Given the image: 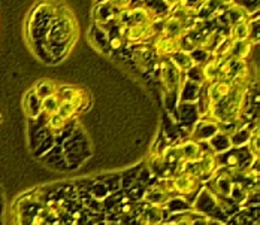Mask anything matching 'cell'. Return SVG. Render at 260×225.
I'll list each match as a JSON object with an SVG mask.
<instances>
[{"instance_id":"1","label":"cell","mask_w":260,"mask_h":225,"mask_svg":"<svg viewBox=\"0 0 260 225\" xmlns=\"http://www.w3.org/2000/svg\"><path fill=\"white\" fill-rule=\"evenodd\" d=\"M171 191L174 197H178L184 200L187 204H193L194 199L204 188V182L199 177H194L191 175H187L184 172H177L171 177H168Z\"/></svg>"},{"instance_id":"2","label":"cell","mask_w":260,"mask_h":225,"mask_svg":"<svg viewBox=\"0 0 260 225\" xmlns=\"http://www.w3.org/2000/svg\"><path fill=\"white\" fill-rule=\"evenodd\" d=\"M158 78L163 85V90L169 97H174L175 103L180 104V94H181L182 84H184V73H181L169 58H161L158 61Z\"/></svg>"},{"instance_id":"3","label":"cell","mask_w":260,"mask_h":225,"mask_svg":"<svg viewBox=\"0 0 260 225\" xmlns=\"http://www.w3.org/2000/svg\"><path fill=\"white\" fill-rule=\"evenodd\" d=\"M256 158L250 154V151L247 149V146L231 148L229 151L217 155L218 169H224V170L232 172V173L250 169V166H251V163Z\"/></svg>"},{"instance_id":"4","label":"cell","mask_w":260,"mask_h":225,"mask_svg":"<svg viewBox=\"0 0 260 225\" xmlns=\"http://www.w3.org/2000/svg\"><path fill=\"white\" fill-rule=\"evenodd\" d=\"M191 209L201 215H204L205 218H208L211 221H226V215L223 213V210L220 209L218 206V201L217 197L214 194H211L208 190L204 186L201 190V193L198 194V197L194 199L193 204H191Z\"/></svg>"},{"instance_id":"5","label":"cell","mask_w":260,"mask_h":225,"mask_svg":"<svg viewBox=\"0 0 260 225\" xmlns=\"http://www.w3.org/2000/svg\"><path fill=\"white\" fill-rule=\"evenodd\" d=\"M175 199L168 179H158L156 183L148 185L144 191L142 196V203L153 206V207H158V209H166V206L169 204V201Z\"/></svg>"},{"instance_id":"6","label":"cell","mask_w":260,"mask_h":225,"mask_svg":"<svg viewBox=\"0 0 260 225\" xmlns=\"http://www.w3.org/2000/svg\"><path fill=\"white\" fill-rule=\"evenodd\" d=\"M235 177L231 172L224 169H218L217 173L212 176L207 182L205 188L208 190L211 194H214L218 199L223 200H231V194L234 190Z\"/></svg>"},{"instance_id":"7","label":"cell","mask_w":260,"mask_h":225,"mask_svg":"<svg viewBox=\"0 0 260 225\" xmlns=\"http://www.w3.org/2000/svg\"><path fill=\"white\" fill-rule=\"evenodd\" d=\"M205 91H207V97L209 101V107L221 103L223 100L228 99V96L232 93L234 90V82L224 81V79H217L209 85H204Z\"/></svg>"},{"instance_id":"8","label":"cell","mask_w":260,"mask_h":225,"mask_svg":"<svg viewBox=\"0 0 260 225\" xmlns=\"http://www.w3.org/2000/svg\"><path fill=\"white\" fill-rule=\"evenodd\" d=\"M163 221H166V210L165 209H158L153 207L148 204L142 203V207L138 213V216L135 218V221L132 222L133 225H158Z\"/></svg>"},{"instance_id":"9","label":"cell","mask_w":260,"mask_h":225,"mask_svg":"<svg viewBox=\"0 0 260 225\" xmlns=\"http://www.w3.org/2000/svg\"><path fill=\"white\" fill-rule=\"evenodd\" d=\"M181 50L180 41L174 38H168L163 34H157L153 42V52L160 58H169L172 54Z\"/></svg>"},{"instance_id":"10","label":"cell","mask_w":260,"mask_h":225,"mask_svg":"<svg viewBox=\"0 0 260 225\" xmlns=\"http://www.w3.org/2000/svg\"><path fill=\"white\" fill-rule=\"evenodd\" d=\"M178 146H180V151H181L182 163L184 161L193 163V161H198L202 157V154L208 148V143L196 142L193 139H187L185 142L180 143Z\"/></svg>"},{"instance_id":"11","label":"cell","mask_w":260,"mask_h":225,"mask_svg":"<svg viewBox=\"0 0 260 225\" xmlns=\"http://www.w3.org/2000/svg\"><path fill=\"white\" fill-rule=\"evenodd\" d=\"M251 27H253V21L250 20V17H245L234 25H231V31L228 38L232 42H247L251 39Z\"/></svg>"},{"instance_id":"12","label":"cell","mask_w":260,"mask_h":225,"mask_svg":"<svg viewBox=\"0 0 260 225\" xmlns=\"http://www.w3.org/2000/svg\"><path fill=\"white\" fill-rule=\"evenodd\" d=\"M199 167H201V173H202V180L204 183L208 182L212 176L217 173L218 170V164H217V155L209 149V146L202 154V157L198 160Z\"/></svg>"},{"instance_id":"13","label":"cell","mask_w":260,"mask_h":225,"mask_svg":"<svg viewBox=\"0 0 260 225\" xmlns=\"http://www.w3.org/2000/svg\"><path fill=\"white\" fill-rule=\"evenodd\" d=\"M217 133H218L217 123L207 120V118H202L194 125V130H193V134L190 139H193L196 142H205V140H209Z\"/></svg>"},{"instance_id":"14","label":"cell","mask_w":260,"mask_h":225,"mask_svg":"<svg viewBox=\"0 0 260 225\" xmlns=\"http://www.w3.org/2000/svg\"><path fill=\"white\" fill-rule=\"evenodd\" d=\"M218 66L220 61L215 60L212 55H209L207 61H204L201 64V72H202V79H204V85H209L214 81L218 79Z\"/></svg>"},{"instance_id":"15","label":"cell","mask_w":260,"mask_h":225,"mask_svg":"<svg viewBox=\"0 0 260 225\" xmlns=\"http://www.w3.org/2000/svg\"><path fill=\"white\" fill-rule=\"evenodd\" d=\"M169 60L174 63V66H175L181 73H185L190 67L194 66V61H193L191 55L182 50L177 51L175 54H172V55L169 57Z\"/></svg>"},{"instance_id":"16","label":"cell","mask_w":260,"mask_h":225,"mask_svg":"<svg viewBox=\"0 0 260 225\" xmlns=\"http://www.w3.org/2000/svg\"><path fill=\"white\" fill-rule=\"evenodd\" d=\"M208 146L209 149L212 151L215 155L223 154V152H226V151H229L232 148V146H231V139H229L226 134H221V133H217V134H214V136L209 139Z\"/></svg>"},{"instance_id":"17","label":"cell","mask_w":260,"mask_h":225,"mask_svg":"<svg viewBox=\"0 0 260 225\" xmlns=\"http://www.w3.org/2000/svg\"><path fill=\"white\" fill-rule=\"evenodd\" d=\"M253 42L247 41V42H232V48H231V58H236V60H242L247 61V58L251 54V48H253ZM228 57V58H229Z\"/></svg>"},{"instance_id":"18","label":"cell","mask_w":260,"mask_h":225,"mask_svg":"<svg viewBox=\"0 0 260 225\" xmlns=\"http://www.w3.org/2000/svg\"><path fill=\"white\" fill-rule=\"evenodd\" d=\"M60 103H61V100L58 97V93L41 99V114H44L47 118L52 117V115H57V110H58Z\"/></svg>"},{"instance_id":"19","label":"cell","mask_w":260,"mask_h":225,"mask_svg":"<svg viewBox=\"0 0 260 225\" xmlns=\"http://www.w3.org/2000/svg\"><path fill=\"white\" fill-rule=\"evenodd\" d=\"M256 127H257V125H256ZM256 127H254V128H256ZM254 128H248V127H244V125H242L238 131H235L234 134L229 137V139H231V146H232V148L247 146V143H248V140H250V137H251Z\"/></svg>"},{"instance_id":"20","label":"cell","mask_w":260,"mask_h":225,"mask_svg":"<svg viewBox=\"0 0 260 225\" xmlns=\"http://www.w3.org/2000/svg\"><path fill=\"white\" fill-rule=\"evenodd\" d=\"M26 114L30 118H36L41 114V100L33 90L26 96Z\"/></svg>"},{"instance_id":"21","label":"cell","mask_w":260,"mask_h":225,"mask_svg":"<svg viewBox=\"0 0 260 225\" xmlns=\"http://www.w3.org/2000/svg\"><path fill=\"white\" fill-rule=\"evenodd\" d=\"M77 114H78V110H77V107H75L72 103L61 100L60 106H58V110H57V115H58L61 120H64V121L68 123V121L74 120Z\"/></svg>"},{"instance_id":"22","label":"cell","mask_w":260,"mask_h":225,"mask_svg":"<svg viewBox=\"0 0 260 225\" xmlns=\"http://www.w3.org/2000/svg\"><path fill=\"white\" fill-rule=\"evenodd\" d=\"M33 91H35V94L39 97V100L44 99V97H47V96H51V94L58 93L55 84H52V82H42V84H38V85L33 88Z\"/></svg>"},{"instance_id":"23","label":"cell","mask_w":260,"mask_h":225,"mask_svg":"<svg viewBox=\"0 0 260 225\" xmlns=\"http://www.w3.org/2000/svg\"><path fill=\"white\" fill-rule=\"evenodd\" d=\"M66 125L68 123L64 120H61L58 115H52V117L47 118V128L54 134H58L60 131H63L66 128Z\"/></svg>"},{"instance_id":"24","label":"cell","mask_w":260,"mask_h":225,"mask_svg":"<svg viewBox=\"0 0 260 225\" xmlns=\"http://www.w3.org/2000/svg\"><path fill=\"white\" fill-rule=\"evenodd\" d=\"M247 149L250 151L254 158H259V125L253 130V134L247 143Z\"/></svg>"},{"instance_id":"25","label":"cell","mask_w":260,"mask_h":225,"mask_svg":"<svg viewBox=\"0 0 260 225\" xmlns=\"http://www.w3.org/2000/svg\"><path fill=\"white\" fill-rule=\"evenodd\" d=\"M124 45H126V42H124V39H123L118 33H117L115 36L109 38V47H111V50L120 51L124 48Z\"/></svg>"},{"instance_id":"26","label":"cell","mask_w":260,"mask_h":225,"mask_svg":"<svg viewBox=\"0 0 260 225\" xmlns=\"http://www.w3.org/2000/svg\"><path fill=\"white\" fill-rule=\"evenodd\" d=\"M158 225H177L172 219H166V221H163L161 224H158Z\"/></svg>"},{"instance_id":"27","label":"cell","mask_w":260,"mask_h":225,"mask_svg":"<svg viewBox=\"0 0 260 225\" xmlns=\"http://www.w3.org/2000/svg\"><path fill=\"white\" fill-rule=\"evenodd\" d=\"M207 225H223V222H220V221H211V219H209Z\"/></svg>"}]
</instances>
